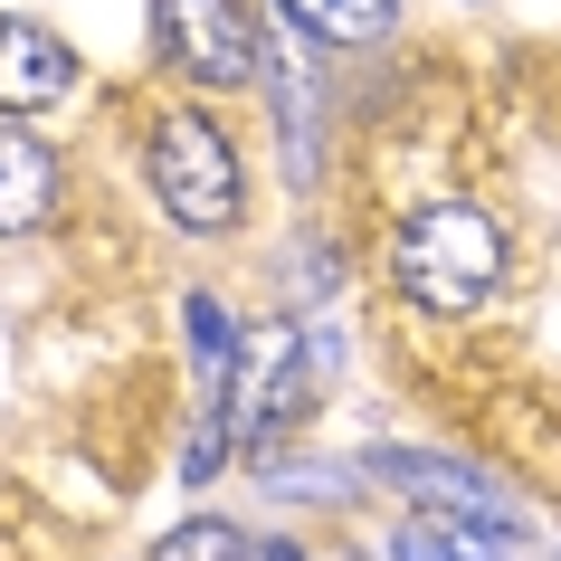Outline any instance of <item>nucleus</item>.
<instances>
[{"instance_id": "f257e3e1", "label": "nucleus", "mask_w": 561, "mask_h": 561, "mask_svg": "<svg viewBox=\"0 0 561 561\" xmlns=\"http://www.w3.org/2000/svg\"><path fill=\"white\" fill-rule=\"evenodd\" d=\"M390 276L428 314H476V305L495 296V276H504V238L476 201H428L390 238Z\"/></svg>"}, {"instance_id": "f03ea898", "label": "nucleus", "mask_w": 561, "mask_h": 561, "mask_svg": "<svg viewBox=\"0 0 561 561\" xmlns=\"http://www.w3.org/2000/svg\"><path fill=\"white\" fill-rule=\"evenodd\" d=\"M152 191H162V209H172L181 229L219 238L238 219V152H229V134H219L209 115L152 124Z\"/></svg>"}, {"instance_id": "7ed1b4c3", "label": "nucleus", "mask_w": 561, "mask_h": 561, "mask_svg": "<svg viewBox=\"0 0 561 561\" xmlns=\"http://www.w3.org/2000/svg\"><path fill=\"white\" fill-rule=\"evenodd\" d=\"M371 476H381V485H400V495H419V504H438L428 524L467 533L476 552H504V542H514V504H504L476 467H457V457H410V447H381V457H371Z\"/></svg>"}, {"instance_id": "20e7f679", "label": "nucleus", "mask_w": 561, "mask_h": 561, "mask_svg": "<svg viewBox=\"0 0 561 561\" xmlns=\"http://www.w3.org/2000/svg\"><path fill=\"white\" fill-rule=\"evenodd\" d=\"M162 58L201 87H248L257 77V20L238 0H162Z\"/></svg>"}, {"instance_id": "39448f33", "label": "nucleus", "mask_w": 561, "mask_h": 561, "mask_svg": "<svg viewBox=\"0 0 561 561\" xmlns=\"http://www.w3.org/2000/svg\"><path fill=\"white\" fill-rule=\"evenodd\" d=\"M77 87V58H67L58 30L38 20H0V115H38Z\"/></svg>"}, {"instance_id": "423d86ee", "label": "nucleus", "mask_w": 561, "mask_h": 561, "mask_svg": "<svg viewBox=\"0 0 561 561\" xmlns=\"http://www.w3.org/2000/svg\"><path fill=\"white\" fill-rule=\"evenodd\" d=\"M58 209V162H48V144H30V134H0V238L38 229Z\"/></svg>"}, {"instance_id": "0eeeda50", "label": "nucleus", "mask_w": 561, "mask_h": 561, "mask_svg": "<svg viewBox=\"0 0 561 561\" xmlns=\"http://www.w3.org/2000/svg\"><path fill=\"white\" fill-rule=\"evenodd\" d=\"M286 20L314 30V38H333V48H353V38L390 30V0H286Z\"/></svg>"}, {"instance_id": "6e6552de", "label": "nucleus", "mask_w": 561, "mask_h": 561, "mask_svg": "<svg viewBox=\"0 0 561 561\" xmlns=\"http://www.w3.org/2000/svg\"><path fill=\"white\" fill-rule=\"evenodd\" d=\"M390 561H495V552H476L467 533H447V524H400L390 533Z\"/></svg>"}, {"instance_id": "1a4fd4ad", "label": "nucleus", "mask_w": 561, "mask_h": 561, "mask_svg": "<svg viewBox=\"0 0 561 561\" xmlns=\"http://www.w3.org/2000/svg\"><path fill=\"white\" fill-rule=\"evenodd\" d=\"M162 561H248V552H238L229 524H191V533H172V542H162Z\"/></svg>"}, {"instance_id": "9d476101", "label": "nucleus", "mask_w": 561, "mask_h": 561, "mask_svg": "<svg viewBox=\"0 0 561 561\" xmlns=\"http://www.w3.org/2000/svg\"><path fill=\"white\" fill-rule=\"evenodd\" d=\"M257 561H305V552H296V542H266V552H257Z\"/></svg>"}]
</instances>
